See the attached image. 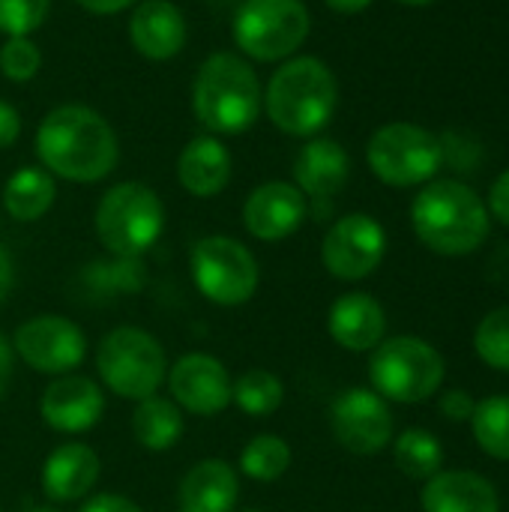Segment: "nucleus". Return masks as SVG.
<instances>
[{"label": "nucleus", "instance_id": "f257e3e1", "mask_svg": "<svg viewBox=\"0 0 509 512\" xmlns=\"http://www.w3.org/2000/svg\"><path fill=\"white\" fill-rule=\"evenodd\" d=\"M36 156L51 177L69 183H99L120 159L111 123L87 105H57L36 129Z\"/></svg>", "mask_w": 509, "mask_h": 512}, {"label": "nucleus", "instance_id": "f03ea898", "mask_svg": "<svg viewBox=\"0 0 509 512\" xmlns=\"http://www.w3.org/2000/svg\"><path fill=\"white\" fill-rule=\"evenodd\" d=\"M411 225L417 240L435 255L462 258L486 243L492 216L471 186L459 180H429L411 204Z\"/></svg>", "mask_w": 509, "mask_h": 512}, {"label": "nucleus", "instance_id": "7ed1b4c3", "mask_svg": "<svg viewBox=\"0 0 509 512\" xmlns=\"http://www.w3.org/2000/svg\"><path fill=\"white\" fill-rule=\"evenodd\" d=\"M339 81L333 69L312 54L288 57L270 75L264 111L270 123L294 138H315L336 114Z\"/></svg>", "mask_w": 509, "mask_h": 512}, {"label": "nucleus", "instance_id": "20e7f679", "mask_svg": "<svg viewBox=\"0 0 509 512\" xmlns=\"http://www.w3.org/2000/svg\"><path fill=\"white\" fill-rule=\"evenodd\" d=\"M192 111L210 135H240L264 111V87L249 60L231 51L210 54L192 81Z\"/></svg>", "mask_w": 509, "mask_h": 512}, {"label": "nucleus", "instance_id": "39448f33", "mask_svg": "<svg viewBox=\"0 0 509 512\" xmlns=\"http://www.w3.org/2000/svg\"><path fill=\"white\" fill-rule=\"evenodd\" d=\"M93 228L99 243L117 258H141L156 246L165 228L162 198L138 180H123L111 186L93 213Z\"/></svg>", "mask_w": 509, "mask_h": 512}, {"label": "nucleus", "instance_id": "423d86ee", "mask_svg": "<svg viewBox=\"0 0 509 512\" xmlns=\"http://www.w3.org/2000/svg\"><path fill=\"white\" fill-rule=\"evenodd\" d=\"M96 372L108 393L141 402L159 393L168 375V357L159 339L141 327H114L96 351Z\"/></svg>", "mask_w": 509, "mask_h": 512}, {"label": "nucleus", "instance_id": "0eeeda50", "mask_svg": "<svg viewBox=\"0 0 509 512\" xmlns=\"http://www.w3.org/2000/svg\"><path fill=\"white\" fill-rule=\"evenodd\" d=\"M444 357L420 336L384 339L369 357V381L378 396L399 405H420L444 384Z\"/></svg>", "mask_w": 509, "mask_h": 512}, {"label": "nucleus", "instance_id": "6e6552de", "mask_svg": "<svg viewBox=\"0 0 509 512\" xmlns=\"http://www.w3.org/2000/svg\"><path fill=\"white\" fill-rule=\"evenodd\" d=\"M312 18L303 0H243L234 12V42L258 63L288 60L309 36Z\"/></svg>", "mask_w": 509, "mask_h": 512}, {"label": "nucleus", "instance_id": "1a4fd4ad", "mask_svg": "<svg viewBox=\"0 0 509 512\" xmlns=\"http://www.w3.org/2000/svg\"><path fill=\"white\" fill-rule=\"evenodd\" d=\"M366 162L393 189L426 186L444 165V141L417 123H387L369 138Z\"/></svg>", "mask_w": 509, "mask_h": 512}, {"label": "nucleus", "instance_id": "9d476101", "mask_svg": "<svg viewBox=\"0 0 509 512\" xmlns=\"http://www.w3.org/2000/svg\"><path fill=\"white\" fill-rule=\"evenodd\" d=\"M189 273L201 297L216 306H243L261 285V267L249 246L228 234L201 237L189 252Z\"/></svg>", "mask_w": 509, "mask_h": 512}, {"label": "nucleus", "instance_id": "9b49d317", "mask_svg": "<svg viewBox=\"0 0 509 512\" xmlns=\"http://www.w3.org/2000/svg\"><path fill=\"white\" fill-rule=\"evenodd\" d=\"M12 351L39 375H69L87 357L84 330L66 315H33L12 336Z\"/></svg>", "mask_w": 509, "mask_h": 512}, {"label": "nucleus", "instance_id": "f8f14e48", "mask_svg": "<svg viewBox=\"0 0 509 512\" xmlns=\"http://www.w3.org/2000/svg\"><path fill=\"white\" fill-rule=\"evenodd\" d=\"M387 255V231L375 216L348 213L330 225L321 243V261L333 279L360 282L372 276Z\"/></svg>", "mask_w": 509, "mask_h": 512}, {"label": "nucleus", "instance_id": "ddd939ff", "mask_svg": "<svg viewBox=\"0 0 509 512\" xmlns=\"http://www.w3.org/2000/svg\"><path fill=\"white\" fill-rule=\"evenodd\" d=\"M330 429L354 456H375L393 444V411L369 387H348L330 405Z\"/></svg>", "mask_w": 509, "mask_h": 512}, {"label": "nucleus", "instance_id": "4468645a", "mask_svg": "<svg viewBox=\"0 0 509 512\" xmlns=\"http://www.w3.org/2000/svg\"><path fill=\"white\" fill-rule=\"evenodd\" d=\"M171 402L180 411L213 417L231 405V375L213 354H183L165 375Z\"/></svg>", "mask_w": 509, "mask_h": 512}, {"label": "nucleus", "instance_id": "2eb2a0df", "mask_svg": "<svg viewBox=\"0 0 509 512\" xmlns=\"http://www.w3.org/2000/svg\"><path fill=\"white\" fill-rule=\"evenodd\" d=\"M309 198L288 180H270L249 192L243 204V225L261 243H282L303 228Z\"/></svg>", "mask_w": 509, "mask_h": 512}, {"label": "nucleus", "instance_id": "dca6fc26", "mask_svg": "<svg viewBox=\"0 0 509 512\" xmlns=\"http://www.w3.org/2000/svg\"><path fill=\"white\" fill-rule=\"evenodd\" d=\"M105 411L102 387L84 375H57L39 399V417L48 429L60 435L90 432Z\"/></svg>", "mask_w": 509, "mask_h": 512}, {"label": "nucleus", "instance_id": "f3484780", "mask_svg": "<svg viewBox=\"0 0 509 512\" xmlns=\"http://www.w3.org/2000/svg\"><path fill=\"white\" fill-rule=\"evenodd\" d=\"M189 36L186 18L180 6L171 0H138L129 18V39L132 48L147 60H171L183 51Z\"/></svg>", "mask_w": 509, "mask_h": 512}, {"label": "nucleus", "instance_id": "a211bd4d", "mask_svg": "<svg viewBox=\"0 0 509 512\" xmlns=\"http://www.w3.org/2000/svg\"><path fill=\"white\" fill-rule=\"evenodd\" d=\"M348 177H351V156L333 138L315 135L294 156V186L315 204L339 195Z\"/></svg>", "mask_w": 509, "mask_h": 512}, {"label": "nucleus", "instance_id": "6ab92c4d", "mask_svg": "<svg viewBox=\"0 0 509 512\" xmlns=\"http://www.w3.org/2000/svg\"><path fill=\"white\" fill-rule=\"evenodd\" d=\"M99 474H102L99 456L87 444L69 441L48 453L42 465V492L54 504H75L93 492Z\"/></svg>", "mask_w": 509, "mask_h": 512}, {"label": "nucleus", "instance_id": "aec40b11", "mask_svg": "<svg viewBox=\"0 0 509 512\" xmlns=\"http://www.w3.org/2000/svg\"><path fill=\"white\" fill-rule=\"evenodd\" d=\"M327 330L339 348L363 354V351H375L384 342L387 315H384V306L372 294L351 291V294H342L330 306Z\"/></svg>", "mask_w": 509, "mask_h": 512}, {"label": "nucleus", "instance_id": "412c9836", "mask_svg": "<svg viewBox=\"0 0 509 512\" xmlns=\"http://www.w3.org/2000/svg\"><path fill=\"white\" fill-rule=\"evenodd\" d=\"M237 501L240 474L225 459L192 465L177 486V512H234Z\"/></svg>", "mask_w": 509, "mask_h": 512}, {"label": "nucleus", "instance_id": "4be33fe9", "mask_svg": "<svg viewBox=\"0 0 509 512\" xmlns=\"http://www.w3.org/2000/svg\"><path fill=\"white\" fill-rule=\"evenodd\" d=\"M423 512H501L498 489L474 471H441L420 492Z\"/></svg>", "mask_w": 509, "mask_h": 512}, {"label": "nucleus", "instance_id": "5701e85b", "mask_svg": "<svg viewBox=\"0 0 509 512\" xmlns=\"http://www.w3.org/2000/svg\"><path fill=\"white\" fill-rule=\"evenodd\" d=\"M231 150L219 141V135H195L180 159H177V180L195 198H213L225 192L231 183Z\"/></svg>", "mask_w": 509, "mask_h": 512}, {"label": "nucleus", "instance_id": "b1692460", "mask_svg": "<svg viewBox=\"0 0 509 512\" xmlns=\"http://www.w3.org/2000/svg\"><path fill=\"white\" fill-rule=\"evenodd\" d=\"M57 198V183L45 168H18L3 186V210L15 222H36L42 219Z\"/></svg>", "mask_w": 509, "mask_h": 512}, {"label": "nucleus", "instance_id": "393cba45", "mask_svg": "<svg viewBox=\"0 0 509 512\" xmlns=\"http://www.w3.org/2000/svg\"><path fill=\"white\" fill-rule=\"evenodd\" d=\"M183 429H186L183 411L171 399L150 396V399L135 402V411H132V435H135V441L144 450H153V453L171 450L183 438Z\"/></svg>", "mask_w": 509, "mask_h": 512}, {"label": "nucleus", "instance_id": "a878e982", "mask_svg": "<svg viewBox=\"0 0 509 512\" xmlns=\"http://www.w3.org/2000/svg\"><path fill=\"white\" fill-rule=\"evenodd\" d=\"M393 462L411 480H432L444 471V447L429 429H405L393 438Z\"/></svg>", "mask_w": 509, "mask_h": 512}, {"label": "nucleus", "instance_id": "bb28decb", "mask_svg": "<svg viewBox=\"0 0 509 512\" xmlns=\"http://www.w3.org/2000/svg\"><path fill=\"white\" fill-rule=\"evenodd\" d=\"M231 402L255 417L264 420L270 414H276L285 402V384L279 375H273L270 369H246L240 378L231 381Z\"/></svg>", "mask_w": 509, "mask_h": 512}, {"label": "nucleus", "instance_id": "cd10ccee", "mask_svg": "<svg viewBox=\"0 0 509 512\" xmlns=\"http://www.w3.org/2000/svg\"><path fill=\"white\" fill-rule=\"evenodd\" d=\"M237 468L255 483H276L291 468V447L279 435H255L243 450Z\"/></svg>", "mask_w": 509, "mask_h": 512}, {"label": "nucleus", "instance_id": "c85d7f7f", "mask_svg": "<svg viewBox=\"0 0 509 512\" xmlns=\"http://www.w3.org/2000/svg\"><path fill=\"white\" fill-rule=\"evenodd\" d=\"M471 429L486 456L509 462V396H489L477 402Z\"/></svg>", "mask_w": 509, "mask_h": 512}, {"label": "nucleus", "instance_id": "c756f323", "mask_svg": "<svg viewBox=\"0 0 509 512\" xmlns=\"http://www.w3.org/2000/svg\"><path fill=\"white\" fill-rule=\"evenodd\" d=\"M84 282L93 291H105V294H135L144 285V267L141 258H117L114 261H102V264H90L84 270Z\"/></svg>", "mask_w": 509, "mask_h": 512}, {"label": "nucleus", "instance_id": "7c9ffc66", "mask_svg": "<svg viewBox=\"0 0 509 512\" xmlns=\"http://www.w3.org/2000/svg\"><path fill=\"white\" fill-rule=\"evenodd\" d=\"M474 348L477 357L498 369V372H509V306H498L492 309L474 333Z\"/></svg>", "mask_w": 509, "mask_h": 512}, {"label": "nucleus", "instance_id": "2f4dec72", "mask_svg": "<svg viewBox=\"0 0 509 512\" xmlns=\"http://www.w3.org/2000/svg\"><path fill=\"white\" fill-rule=\"evenodd\" d=\"M42 69V51L30 36H9L0 45V72L3 78L24 84L30 78H36V72Z\"/></svg>", "mask_w": 509, "mask_h": 512}, {"label": "nucleus", "instance_id": "473e14b6", "mask_svg": "<svg viewBox=\"0 0 509 512\" xmlns=\"http://www.w3.org/2000/svg\"><path fill=\"white\" fill-rule=\"evenodd\" d=\"M51 0H0V33L30 36L45 24Z\"/></svg>", "mask_w": 509, "mask_h": 512}, {"label": "nucleus", "instance_id": "72a5a7b5", "mask_svg": "<svg viewBox=\"0 0 509 512\" xmlns=\"http://www.w3.org/2000/svg\"><path fill=\"white\" fill-rule=\"evenodd\" d=\"M474 408H477V402H474L465 390H447V393H441V399H438V411H441L450 423H471Z\"/></svg>", "mask_w": 509, "mask_h": 512}, {"label": "nucleus", "instance_id": "f704fd0d", "mask_svg": "<svg viewBox=\"0 0 509 512\" xmlns=\"http://www.w3.org/2000/svg\"><path fill=\"white\" fill-rule=\"evenodd\" d=\"M78 512H144L132 498L114 495V492H99L93 498L84 501V507Z\"/></svg>", "mask_w": 509, "mask_h": 512}, {"label": "nucleus", "instance_id": "c9c22d12", "mask_svg": "<svg viewBox=\"0 0 509 512\" xmlns=\"http://www.w3.org/2000/svg\"><path fill=\"white\" fill-rule=\"evenodd\" d=\"M486 207H489V216H495L501 225H507L509 228V168L492 183Z\"/></svg>", "mask_w": 509, "mask_h": 512}, {"label": "nucleus", "instance_id": "e433bc0d", "mask_svg": "<svg viewBox=\"0 0 509 512\" xmlns=\"http://www.w3.org/2000/svg\"><path fill=\"white\" fill-rule=\"evenodd\" d=\"M18 135H21V114L15 111V105L0 99V150L12 147Z\"/></svg>", "mask_w": 509, "mask_h": 512}, {"label": "nucleus", "instance_id": "4c0bfd02", "mask_svg": "<svg viewBox=\"0 0 509 512\" xmlns=\"http://www.w3.org/2000/svg\"><path fill=\"white\" fill-rule=\"evenodd\" d=\"M12 285H15V261H12L9 249L0 243V306L9 300V294H12Z\"/></svg>", "mask_w": 509, "mask_h": 512}, {"label": "nucleus", "instance_id": "58836bf2", "mask_svg": "<svg viewBox=\"0 0 509 512\" xmlns=\"http://www.w3.org/2000/svg\"><path fill=\"white\" fill-rule=\"evenodd\" d=\"M81 9L93 12V15H117L129 6H135L138 0H75Z\"/></svg>", "mask_w": 509, "mask_h": 512}, {"label": "nucleus", "instance_id": "ea45409f", "mask_svg": "<svg viewBox=\"0 0 509 512\" xmlns=\"http://www.w3.org/2000/svg\"><path fill=\"white\" fill-rule=\"evenodd\" d=\"M9 381H12V345L0 336V402L9 390Z\"/></svg>", "mask_w": 509, "mask_h": 512}, {"label": "nucleus", "instance_id": "a19ab883", "mask_svg": "<svg viewBox=\"0 0 509 512\" xmlns=\"http://www.w3.org/2000/svg\"><path fill=\"white\" fill-rule=\"evenodd\" d=\"M333 12H342V15H354V12H363L372 6V0H324Z\"/></svg>", "mask_w": 509, "mask_h": 512}, {"label": "nucleus", "instance_id": "79ce46f5", "mask_svg": "<svg viewBox=\"0 0 509 512\" xmlns=\"http://www.w3.org/2000/svg\"><path fill=\"white\" fill-rule=\"evenodd\" d=\"M396 3H402V6H432L435 0H396Z\"/></svg>", "mask_w": 509, "mask_h": 512}, {"label": "nucleus", "instance_id": "37998d69", "mask_svg": "<svg viewBox=\"0 0 509 512\" xmlns=\"http://www.w3.org/2000/svg\"><path fill=\"white\" fill-rule=\"evenodd\" d=\"M27 512H54V510H48V507H33V510H27Z\"/></svg>", "mask_w": 509, "mask_h": 512}, {"label": "nucleus", "instance_id": "c03bdc74", "mask_svg": "<svg viewBox=\"0 0 509 512\" xmlns=\"http://www.w3.org/2000/svg\"><path fill=\"white\" fill-rule=\"evenodd\" d=\"M243 512H258V510H243Z\"/></svg>", "mask_w": 509, "mask_h": 512}, {"label": "nucleus", "instance_id": "a18cd8bd", "mask_svg": "<svg viewBox=\"0 0 509 512\" xmlns=\"http://www.w3.org/2000/svg\"><path fill=\"white\" fill-rule=\"evenodd\" d=\"M0 512H3V510H0Z\"/></svg>", "mask_w": 509, "mask_h": 512}]
</instances>
